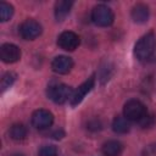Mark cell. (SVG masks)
Wrapping results in <instances>:
<instances>
[{
	"instance_id": "2",
	"label": "cell",
	"mask_w": 156,
	"mask_h": 156,
	"mask_svg": "<svg viewBox=\"0 0 156 156\" xmlns=\"http://www.w3.org/2000/svg\"><path fill=\"white\" fill-rule=\"evenodd\" d=\"M113 12L106 5H96L91 11V21L99 27H108L113 23Z\"/></svg>"
},
{
	"instance_id": "3",
	"label": "cell",
	"mask_w": 156,
	"mask_h": 156,
	"mask_svg": "<svg viewBox=\"0 0 156 156\" xmlns=\"http://www.w3.org/2000/svg\"><path fill=\"white\" fill-rule=\"evenodd\" d=\"M73 94V89L62 83L50 84L48 88V96L56 104H63L71 99Z\"/></svg>"
},
{
	"instance_id": "10",
	"label": "cell",
	"mask_w": 156,
	"mask_h": 156,
	"mask_svg": "<svg viewBox=\"0 0 156 156\" xmlns=\"http://www.w3.org/2000/svg\"><path fill=\"white\" fill-rule=\"evenodd\" d=\"M73 67V61L71 57L68 56H57L52 60L51 62V68L54 72L58 73V74H66L68 73Z\"/></svg>"
},
{
	"instance_id": "13",
	"label": "cell",
	"mask_w": 156,
	"mask_h": 156,
	"mask_svg": "<svg viewBox=\"0 0 156 156\" xmlns=\"http://www.w3.org/2000/svg\"><path fill=\"white\" fill-rule=\"evenodd\" d=\"M72 5H73V2L68 1V0L57 1L55 4V17H56V20L57 21H63L66 18V16L69 13Z\"/></svg>"
},
{
	"instance_id": "15",
	"label": "cell",
	"mask_w": 156,
	"mask_h": 156,
	"mask_svg": "<svg viewBox=\"0 0 156 156\" xmlns=\"http://www.w3.org/2000/svg\"><path fill=\"white\" fill-rule=\"evenodd\" d=\"M9 134H10V138L12 140L20 141V140H23L27 136V128L22 123H16L10 128Z\"/></svg>"
},
{
	"instance_id": "21",
	"label": "cell",
	"mask_w": 156,
	"mask_h": 156,
	"mask_svg": "<svg viewBox=\"0 0 156 156\" xmlns=\"http://www.w3.org/2000/svg\"><path fill=\"white\" fill-rule=\"evenodd\" d=\"M52 136H54L55 139H61V138L63 136V132H62V130H56V132L52 133Z\"/></svg>"
},
{
	"instance_id": "1",
	"label": "cell",
	"mask_w": 156,
	"mask_h": 156,
	"mask_svg": "<svg viewBox=\"0 0 156 156\" xmlns=\"http://www.w3.org/2000/svg\"><path fill=\"white\" fill-rule=\"evenodd\" d=\"M156 49V35L154 32H149L143 35L134 46V55L138 60L144 61L151 57Z\"/></svg>"
},
{
	"instance_id": "7",
	"label": "cell",
	"mask_w": 156,
	"mask_h": 156,
	"mask_svg": "<svg viewBox=\"0 0 156 156\" xmlns=\"http://www.w3.org/2000/svg\"><path fill=\"white\" fill-rule=\"evenodd\" d=\"M79 43H80V39H79L78 34H76L74 32H71V30L62 32L57 38V45L66 51L76 50L78 48Z\"/></svg>"
},
{
	"instance_id": "22",
	"label": "cell",
	"mask_w": 156,
	"mask_h": 156,
	"mask_svg": "<svg viewBox=\"0 0 156 156\" xmlns=\"http://www.w3.org/2000/svg\"><path fill=\"white\" fill-rule=\"evenodd\" d=\"M12 156H23L22 154H15V155H12Z\"/></svg>"
},
{
	"instance_id": "5",
	"label": "cell",
	"mask_w": 156,
	"mask_h": 156,
	"mask_svg": "<svg viewBox=\"0 0 156 156\" xmlns=\"http://www.w3.org/2000/svg\"><path fill=\"white\" fill-rule=\"evenodd\" d=\"M52 122H54V116L48 110L40 108V110L34 111L33 115H32V124L37 129H40V130L48 129V128L51 127Z\"/></svg>"
},
{
	"instance_id": "11",
	"label": "cell",
	"mask_w": 156,
	"mask_h": 156,
	"mask_svg": "<svg viewBox=\"0 0 156 156\" xmlns=\"http://www.w3.org/2000/svg\"><path fill=\"white\" fill-rule=\"evenodd\" d=\"M130 15L135 23H145L150 16L149 7L145 4H136L133 6Z\"/></svg>"
},
{
	"instance_id": "4",
	"label": "cell",
	"mask_w": 156,
	"mask_h": 156,
	"mask_svg": "<svg viewBox=\"0 0 156 156\" xmlns=\"http://www.w3.org/2000/svg\"><path fill=\"white\" fill-rule=\"evenodd\" d=\"M123 113L128 121H138L139 122L147 113V111H146L145 105L141 101L132 99L124 104Z\"/></svg>"
},
{
	"instance_id": "17",
	"label": "cell",
	"mask_w": 156,
	"mask_h": 156,
	"mask_svg": "<svg viewBox=\"0 0 156 156\" xmlns=\"http://www.w3.org/2000/svg\"><path fill=\"white\" fill-rule=\"evenodd\" d=\"M16 79V74L12 72H6L1 78V90L5 91L7 88H10Z\"/></svg>"
},
{
	"instance_id": "9",
	"label": "cell",
	"mask_w": 156,
	"mask_h": 156,
	"mask_svg": "<svg viewBox=\"0 0 156 156\" xmlns=\"http://www.w3.org/2000/svg\"><path fill=\"white\" fill-rule=\"evenodd\" d=\"M21 57V50L15 44H2L0 48V58L5 63H13L17 62Z\"/></svg>"
},
{
	"instance_id": "16",
	"label": "cell",
	"mask_w": 156,
	"mask_h": 156,
	"mask_svg": "<svg viewBox=\"0 0 156 156\" xmlns=\"http://www.w3.org/2000/svg\"><path fill=\"white\" fill-rule=\"evenodd\" d=\"M12 15H13V7L5 1L0 2V21L6 22L12 17Z\"/></svg>"
},
{
	"instance_id": "12",
	"label": "cell",
	"mask_w": 156,
	"mask_h": 156,
	"mask_svg": "<svg viewBox=\"0 0 156 156\" xmlns=\"http://www.w3.org/2000/svg\"><path fill=\"white\" fill-rule=\"evenodd\" d=\"M123 151V144L118 140H108L102 145V154L105 156H119Z\"/></svg>"
},
{
	"instance_id": "8",
	"label": "cell",
	"mask_w": 156,
	"mask_h": 156,
	"mask_svg": "<svg viewBox=\"0 0 156 156\" xmlns=\"http://www.w3.org/2000/svg\"><path fill=\"white\" fill-rule=\"evenodd\" d=\"M95 84V77L91 76L90 78H88L84 83H82L76 90H73V94L69 99V102L72 106H77L78 104H80L83 101V99L85 98V95L94 88Z\"/></svg>"
},
{
	"instance_id": "14",
	"label": "cell",
	"mask_w": 156,
	"mask_h": 156,
	"mask_svg": "<svg viewBox=\"0 0 156 156\" xmlns=\"http://www.w3.org/2000/svg\"><path fill=\"white\" fill-rule=\"evenodd\" d=\"M112 129H113L116 133L124 134V133L129 132V129H130L129 121H128L126 117L117 116V117L113 119V122H112Z\"/></svg>"
},
{
	"instance_id": "20",
	"label": "cell",
	"mask_w": 156,
	"mask_h": 156,
	"mask_svg": "<svg viewBox=\"0 0 156 156\" xmlns=\"http://www.w3.org/2000/svg\"><path fill=\"white\" fill-rule=\"evenodd\" d=\"M89 127V129H93V130H99L100 128H101V123L99 122V121H91V122H89V124H88Z\"/></svg>"
},
{
	"instance_id": "18",
	"label": "cell",
	"mask_w": 156,
	"mask_h": 156,
	"mask_svg": "<svg viewBox=\"0 0 156 156\" xmlns=\"http://www.w3.org/2000/svg\"><path fill=\"white\" fill-rule=\"evenodd\" d=\"M58 151L55 145H43L39 149V156H57Z\"/></svg>"
},
{
	"instance_id": "6",
	"label": "cell",
	"mask_w": 156,
	"mask_h": 156,
	"mask_svg": "<svg viewBox=\"0 0 156 156\" xmlns=\"http://www.w3.org/2000/svg\"><path fill=\"white\" fill-rule=\"evenodd\" d=\"M41 33V26L34 20H26L20 26V35L26 40H33Z\"/></svg>"
},
{
	"instance_id": "19",
	"label": "cell",
	"mask_w": 156,
	"mask_h": 156,
	"mask_svg": "<svg viewBox=\"0 0 156 156\" xmlns=\"http://www.w3.org/2000/svg\"><path fill=\"white\" fill-rule=\"evenodd\" d=\"M154 122H155V117H154L152 115H149V113H146V115L139 121V123H140V126H141L143 128H149V127H151V126L154 124Z\"/></svg>"
}]
</instances>
